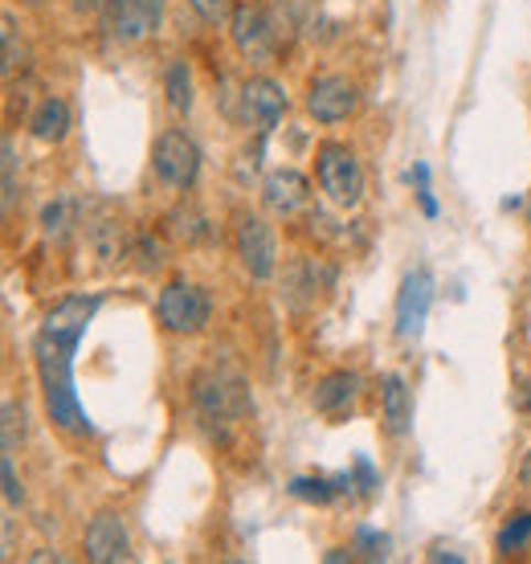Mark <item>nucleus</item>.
Wrapping results in <instances>:
<instances>
[{"instance_id": "obj_15", "label": "nucleus", "mask_w": 531, "mask_h": 564, "mask_svg": "<svg viewBox=\"0 0 531 564\" xmlns=\"http://www.w3.org/2000/svg\"><path fill=\"white\" fill-rule=\"evenodd\" d=\"M71 128H74V111L62 95H45L37 102V111L29 115V135L42 143H62L71 135Z\"/></svg>"}, {"instance_id": "obj_2", "label": "nucleus", "mask_w": 531, "mask_h": 564, "mask_svg": "<svg viewBox=\"0 0 531 564\" xmlns=\"http://www.w3.org/2000/svg\"><path fill=\"white\" fill-rule=\"evenodd\" d=\"M193 410L217 442H229L234 430L253 413V397L246 389V377L229 360H209L193 377Z\"/></svg>"}, {"instance_id": "obj_9", "label": "nucleus", "mask_w": 531, "mask_h": 564, "mask_svg": "<svg viewBox=\"0 0 531 564\" xmlns=\"http://www.w3.org/2000/svg\"><path fill=\"white\" fill-rule=\"evenodd\" d=\"M286 107H291V99H286L282 83L266 78V74H253L250 83L241 86V119H246L258 135H270V131L279 128V119L286 115Z\"/></svg>"}, {"instance_id": "obj_26", "label": "nucleus", "mask_w": 531, "mask_h": 564, "mask_svg": "<svg viewBox=\"0 0 531 564\" xmlns=\"http://www.w3.org/2000/svg\"><path fill=\"white\" fill-rule=\"evenodd\" d=\"M351 487H360V495H372L380 487L377 470H372L368 458H356V466H351Z\"/></svg>"}, {"instance_id": "obj_1", "label": "nucleus", "mask_w": 531, "mask_h": 564, "mask_svg": "<svg viewBox=\"0 0 531 564\" xmlns=\"http://www.w3.org/2000/svg\"><path fill=\"white\" fill-rule=\"evenodd\" d=\"M98 307H102V295L62 299L45 315L42 332L33 336V365H37V381H42L45 413H50V422L57 430H66L71 437L95 434L83 401L74 393V356H78V339L86 336V327L98 315Z\"/></svg>"}, {"instance_id": "obj_27", "label": "nucleus", "mask_w": 531, "mask_h": 564, "mask_svg": "<svg viewBox=\"0 0 531 564\" xmlns=\"http://www.w3.org/2000/svg\"><path fill=\"white\" fill-rule=\"evenodd\" d=\"M193 4L196 17H205V21H225V17L234 13V0H188Z\"/></svg>"}, {"instance_id": "obj_13", "label": "nucleus", "mask_w": 531, "mask_h": 564, "mask_svg": "<svg viewBox=\"0 0 531 564\" xmlns=\"http://www.w3.org/2000/svg\"><path fill=\"white\" fill-rule=\"evenodd\" d=\"M307 200H311V181L303 172L274 169L262 181V205L270 213H279V217H291V213L307 209Z\"/></svg>"}, {"instance_id": "obj_4", "label": "nucleus", "mask_w": 531, "mask_h": 564, "mask_svg": "<svg viewBox=\"0 0 531 564\" xmlns=\"http://www.w3.org/2000/svg\"><path fill=\"white\" fill-rule=\"evenodd\" d=\"M209 315H213V303L196 282L176 279L160 291V299H155V319H160L164 332H172V336H196V332H205V327H209Z\"/></svg>"}, {"instance_id": "obj_23", "label": "nucleus", "mask_w": 531, "mask_h": 564, "mask_svg": "<svg viewBox=\"0 0 531 564\" xmlns=\"http://www.w3.org/2000/svg\"><path fill=\"white\" fill-rule=\"evenodd\" d=\"M351 552H360L364 561H384V556H389V536L377 532V528H360V532H356V549Z\"/></svg>"}, {"instance_id": "obj_31", "label": "nucleus", "mask_w": 531, "mask_h": 564, "mask_svg": "<svg viewBox=\"0 0 531 564\" xmlns=\"http://www.w3.org/2000/svg\"><path fill=\"white\" fill-rule=\"evenodd\" d=\"M29 561H62V556H57V552H50V549H42V552H33V556H29Z\"/></svg>"}, {"instance_id": "obj_8", "label": "nucleus", "mask_w": 531, "mask_h": 564, "mask_svg": "<svg viewBox=\"0 0 531 564\" xmlns=\"http://www.w3.org/2000/svg\"><path fill=\"white\" fill-rule=\"evenodd\" d=\"M234 241H238V258L250 279H270L279 270V246H274V234L262 217L241 213L238 226H234Z\"/></svg>"}, {"instance_id": "obj_24", "label": "nucleus", "mask_w": 531, "mask_h": 564, "mask_svg": "<svg viewBox=\"0 0 531 564\" xmlns=\"http://www.w3.org/2000/svg\"><path fill=\"white\" fill-rule=\"evenodd\" d=\"M409 181H418L421 213H425V217H437V200H434V188H430V169H425V164H418V169L409 172Z\"/></svg>"}, {"instance_id": "obj_28", "label": "nucleus", "mask_w": 531, "mask_h": 564, "mask_svg": "<svg viewBox=\"0 0 531 564\" xmlns=\"http://www.w3.org/2000/svg\"><path fill=\"white\" fill-rule=\"evenodd\" d=\"M17 422H25V410H17V401H4V454L17 451Z\"/></svg>"}, {"instance_id": "obj_5", "label": "nucleus", "mask_w": 531, "mask_h": 564, "mask_svg": "<svg viewBox=\"0 0 531 564\" xmlns=\"http://www.w3.org/2000/svg\"><path fill=\"white\" fill-rule=\"evenodd\" d=\"M164 21V0H107L102 4V37L111 45H136L152 37Z\"/></svg>"}, {"instance_id": "obj_22", "label": "nucleus", "mask_w": 531, "mask_h": 564, "mask_svg": "<svg viewBox=\"0 0 531 564\" xmlns=\"http://www.w3.org/2000/svg\"><path fill=\"white\" fill-rule=\"evenodd\" d=\"M531 544V511H519L511 520L499 528V536H495V549L503 552V556H516Z\"/></svg>"}, {"instance_id": "obj_18", "label": "nucleus", "mask_w": 531, "mask_h": 564, "mask_svg": "<svg viewBox=\"0 0 531 564\" xmlns=\"http://www.w3.org/2000/svg\"><path fill=\"white\" fill-rule=\"evenodd\" d=\"M90 246H95V254L102 258V262H123L127 258L123 221H115V217H98L95 226H90Z\"/></svg>"}, {"instance_id": "obj_33", "label": "nucleus", "mask_w": 531, "mask_h": 564, "mask_svg": "<svg viewBox=\"0 0 531 564\" xmlns=\"http://www.w3.org/2000/svg\"><path fill=\"white\" fill-rule=\"evenodd\" d=\"M523 410L531 413V384H528V389H523Z\"/></svg>"}, {"instance_id": "obj_7", "label": "nucleus", "mask_w": 531, "mask_h": 564, "mask_svg": "<svg viewBox=\"0 0 531 564\" xmlns=\"http://www.w3.org/2000/svg\"><path fill=\"white\" fill-rule=\"evenodd\" d=\"M229 33H234V50L250 66H270L274 54H279V29H274V21H270L262 4H238L234 21H229Z\"/></svg>"}, {"instance_id": "obj_32", "label": "nucleus", "mask_w": 531, "mask_h": 564, "mask_svg": "<svg viewBox=\"0 0 531 564\" xmlns=\"http://www.w3.org/2000/svg\"><path fill=\"white\" fill-rule=\"evenodd\" d=\"M327 561H332V564H336V561H351V552L348 549H332V552H327Z\"/></svg>"}, {"instance_id": "obj_29", "label": "nucleus", "mask_w": 531, "mask_h": 564, "mask_svg": "<svg viewBox=\"0 0 531 564\" xmlns=\"http://www.w3.org/2000/svg\"><path fill=\"white\" fill-rule=\"evenodd\" d=\"M0 470H4V499L9 503H21L25 499V491H21V482H17V466H13V454H4V463H0Z\"/></svg>"}, {"instance_id": "obj_21", "label": "nucleus", "mask_w": 531, "mask_h": 564, "mask_svg": "<svg viewBox=\"0 0 531 564\" xmlns=\"http://www.w3.org/2000/svg\"><path fill=\"white\" fill-rule=\"evenodd\" d=\"M164 90H169V107L176 115H188L193 111V74H188V62L176 57L164 74Z\"/></svg>"}, {"instance_id": "obj_14", "label": "nucleus", "mask_w": 531, "mask_h": 564, "mask_svg": "<svg viewBox=\"0 0 531 564\" xmlns=\"http://www.w3.org/2000/svg\"><path fill=\"white\" fill-rule=\"evenodd\" d=\"M364 381L360 372H348V368H336V372H327V377H319V384H315V393H311V405L319 413H327V417H336V413H344L360 397Z\"/></svg>"}, {"instance_id": "obj_20", "label": "nucleus", "mask_w": 531, "mask_h": 564, "mask_svg": "<svg viewBox=\"0 0 531 564\" xmlns=\"http://www.w3.org/2000/svg\"><path fill=\"white\" fill-rule=\"evenodd\" d=\"M42 226H45V238L66 241L74 234V226H78V200H74V197H57L54 205H45Z\"/></svg>"}, {"instance_id": "obj_11", "label": "nucleus", "mask_w": 531, "mask_h": 564, "mask_svg": "<svg viewBox=\"0 0 531 564\" xmlns=\"http://www.w3.org/2000/svg\"><path fill=\"white\" fill-rule=\"evenodd\" d=\"M430 303H434V274L425 267L409 270L397 295V336L418 339L425 319H430Z\"/></svg>"}, {"instance_id": "obj_3", "label": "nucleus", "mask_w": 531, "mask_h": 564, "mask_svg": "<svg viewBox=\"0 0 531 564\" xmlns=\"http://www.w3.org/2000/svg\"><path fill=\"white\" fill-rule=\"evenodd\" d=\"M315 176L332 205L356 209L364 200V169L348 143H319L315 152Z\"/></svg>"}, {"instance_id": "obj_30", "label": "nucleus", "mask_w": 531, "mask_h": 564, "mask_svg": "<svg viewBox=\"0 0 531 564\" xmlns=\"http://www.w3.org/2000/svg\"><path fill=\"white\" fill-rule=\"evenodd\" d=\"M519 487H523V491H531V451L523 454V463H519Z\"/></svg>"}, {"instance_id": "obj_6", "label": "nucleus", "mask_w": 531, "mask_h": 564, "mask_svg": "<svg viewBox=\"0 0 531 564\" xmlns=\"http://www.w3.org/2000/svg\"><path fill=\"white\" fill-rule=\"evenodd\" d=\"M152 169L169 188L184 193V188H193L196 176H201V148H196L193 135H184L181 128H169L152 148Z\"/></svg>"}, {"instance_id": "obj_25", "label": "nucleus", "mask_w": 531, "mask_h": 564, "mask_svg": "<svg viewBox=\"0 0 531 564\" xmlns=\"http://www.w3.org/2000/svg\"><path fill=\"white\" fill-rule=\"evenodd\" d=\"M17 205V148L13 140L4 143V213H13Z\"/></svg>"}, {"instance_id": "obj_10", "label": "nucleus", "mask_w": 531, "mask_h": 564, "mask_svg": "<svg viewBox=\"0 0 531 564\" xmlns=\"http://www.w3.org/2000/svg\"><path fill=\"white\" fill-rule=\"evenodd\" d=\"M360 107V90L344 74H319L307 86V115L315 123H339Z\"/></svg>"}, {"instance_id": "obj_17", "label": "nucleus", "mask_w": 531, "mask_h": 564, "mask_svg": "<svg viewBox=\"0 0 531 564\" xmlns=\"http://www.w3.org/2000/svg\"><path fill=\"white\" fill-rule=\"evenodd\" d=\"M332 279H336V270L323 267V262H315V258H294L291 267H286V295H291V303L299 307L303 303V295H319V291H327L332 286Z\"/></svg>"}, {"instance_id": "obj_12", "label": "nucleus", "mask_w": 531, "mask_h": 564, "mask_svg": "<svg viewBox=\"0 0 531 564\" xmlns=\"http://www.w3.org/2000/svg\"><path fill=\"white\" fill-rule=\"evenodd\" d=\"M86 561L95 564H119L131 556V536H127V523L123 516H115V511H102V516H95L90 520V528H86Z\"/></svg>"}, {"instance_id": "obj_19", "label": "nucleus", "mask_w": 531, "mask_h": 564, "mask_svg": "<svg viewBox=\"0 0 531 564\" xmlns=\"http://www.w3.org/2000/svg\"><path fill=\"white\" fill-rule=\"evenodd\" d=\"M351 487V475H339V479H323V475H303V479L291 482V495L294 499H303V503H332L339 491H348Z\"/></svg>"}, {"instance_id": "obj_16", "label": "nucleus", "mask_w": 531, "mask_h": 564, "mask_svg": "<svg viewBox=\"0 0 531 564\" xmlns=\"http://www.w3.org/2000/svg\"><path fill=\"white\" fill-rule=\"evenodd\" d=\"M380 417L392 437H405L413 425V393H409L405 377H397V372H389L380 384Z\"/></svg>"}]
</instances>
